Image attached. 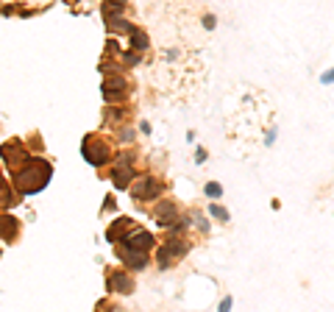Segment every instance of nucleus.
I'll return each mask as SVG.
<instances>
[{
    "instance_id": "nucleus-1",
    "label": "nucleus",
    "mask_w": 334,
    "mask_h": 312,
    "mask_svg": "<svg viewBox=\"0 0 334 312\" xmlns=\"http://www.w3.org/2000/svg\"><path fill=\"white\" fill-rule=\"evenodd\" d=\"M120 260L128 265V268H134V270H140V268H145L148 265V257H145V251H140V248H120Z\"/></svg>"
},
{
    "instance_id": "nucleus-2",
    "label": "nucleus",
    "mask_w": 334,
    "mask_h": 312,
    "mask_svg": "<svg viewBox=\"0 0 334 312\" xmlns=\"http://www.w3.org/2000/svg\"><path fill=\"white\" fill-rule=\"evenodd\" d=\"M184 254V245H181V240H173L170 245H164L162 251H159V260H162V265L167 268V265H170L173 260H176V257H181Z\"/></svg>"
},
{
    "instance_id": "nucleus-3",
    "label": "nucleus",
    "mask_w": 334,
    "mask_h": 312,
    "mask_svg": "<svg viewBox=\"0 0 334 312\" xmlns=\"http://www.w3.org/2000/svg\"><path fill=\"white\" fill-rule=\"evenodd\" d=\"M125 243H128L131 248L148 251V248H151V243H153V237H151V234H148V232H134V234H131L128 240H125Z\"/></svg>"
},
{
    "instance_id": "nucleus-4",
    "label": "nucleus",
    "mask_w": 334,
    "mask_h": 312,
    "mask_svg": "<svg viewBox=\"0 0 334 312\" xmlns=\"http://www.w3.org/2000/svg\"><path fill=\"white\" fill-rule=\"evenodd\" d=\"M156 217H159L162 226H176V207H173V204H162L159 212H156Z\"/></svg>"
},
{
    "instance_id": "nucleus-5",
    "label": "nucleus",
    "mask_w": 334,
    "mask_h": 312,
    "mask_svg": "<svg viewBox=\"0 0 334 312\" xmlns=\"http://www.w3.org/2000/svg\"><path fill=\"white\" fill-rule=\"evenodd\" d=\"M109 285H112V290H117V293H131V290H134L131 279H128V276H123V273H115L109 279Z\"/></svg>"
},
{
    "instance_id": "nucleus-6",
    "label": "nucleus",
    "mask_w": 334,
    "mask_h": 312,
    "mask_svg": "<svg viewBox=\"0 0 334 312\" xmlns=\"http://www.w3.org/2000/svg\"><path fill=\"white\" fill-rule=\"evenodd\" d=\"M134 195H136V198H145V195H159V184H156V181H151V179H145V181H142V184L134 190Z\"/></svg>"
},
{
    "instance_id": "nucleus-7",
    "label": "nucleus",
    "mask_w": 334,
    "mask_h": 312,
    "mask_svg": "<svg viewBox=\"0 0 334 312\" xmlns=\"http://www.w3.org/2000/svg\"><path fill=\"white\" fill-rule=\"evenodd\" d=\"M123 90H125V81L120 78V75H112V78H106L103 92H123Z\"/></svg>"
},
{
    "instance_id": "nucleus-8",
    "label": "nucleus",
    "mask_w": 334,
    "mask_h": 312,
    "mask_svg": "<svg viewBox=\"0 0 334 312\" xmlns=\"http://www.w3.org/2000/svg\"><path fill=\"white\" fill-rule=\"evenodd\" d=\"M128 34H131V42H134V48H136V50L148 48V37H145V34L140 31V28H131Z\"/></svg>"
},
{
    "instance_id": "nucleus-9",
    "label": "nucleus",
    "mask_w": 334,
    "mask_h": 312,
    "mask_svg": "<svg viewBox=\"0 0 334 312\" xmlns=\"http://www.w3.org/2000/svg\"><path fill=\"white\" fill-rule=\"evenodd\" d=\"M128 181H131V170H128V167H120V170L115 173V184H117V187H128Z\"/></svg>"
},
{
    "instance_id": "nucleus-10",
    "label": "nucleus",
    "mask_w": 334,
    "mask_h": 312,
    "mask_svg": "<svg viewBox=\"0 0 334 312\" xmlns=\"http://www.w3.org/2000/svg\"><path fill=\"white\" fill-rule=\"evenodd\" d=\"M206 192H209V195H220V187H217V184H209Z\"/></svg>"
},
{
    "instance_id": "nucleus-11",
    "label": "nucleus",
    "mask_w": 334,
    "mask_h": 312,
    "mask_svg": "<svg viewBox=\"0 0 334 312\" xmlns=\"http://www.w3.org/2000/svg\"><path fill=\"white\" fill-rule=\"evenodd\" d=\"M109 3H120V6H125V0H109Z\"/></svg>"
}]
</instances>
